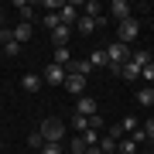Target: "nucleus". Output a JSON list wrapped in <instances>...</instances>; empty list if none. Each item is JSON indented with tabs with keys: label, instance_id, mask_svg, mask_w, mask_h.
<instances>
[{
	"label": "nucleus",
	"instance_id": "a878e982",
	"mask_svg": "<svg viewBox=\"0 0 154 154\" xmlns=\"http://www.w3.org/2000/svg\"><path fill=\"white\" fill-rule=\"evenodd\" d=\"M45 24H48V31H55L58 24H62V21H58V11H51V14H45Z\"/></svg>",
	"mask_w": 154,
	"mask_h": 154
},
{
	"label": "nucleus",
	"instance_id": "1a4fd4ad",
	"mask_svg": "<svg viewBox=\"0 0 154 154\" xmlns=\"http://www.w3.org/2000/svg\"><path fill=\"white\" fill-rule=\"evenodd\" d=\"M75 116H96V99H93V96H79Z\"/></svg>",
	"mask_w": 154,
	"mask_h": 154
},
{
	"label": "nucleus",
	"instance_id": "aec40b11",
	"mask_svg": "<svg viewBox=\"0 0 154 154\" xmlns=\"http://www.w3.org/2000/svg\"><path fill=\"white\" fill-rule=\"evenodd\" d=\"M72 130H75L79 137H82V134L89 130V116H75V120H72Z\"/></svg>",
	"mask_w": 154,
	"mask_h": 154
},
{
	"label": "nucleus",
	"instance_id": "39448f33",
	"mask_svg": "<svg viewBox=\"0 0 154 154\" xmlns=\"http://www.w3.org/2000/svg\"><path fill=\"white\" fill-rule=\"evenodd\" d=\"M79 14H82V11H79L75 4H62V7H58V21H62V24H69V28H75Z\"/></svg>",
	"mask_w": 154,
	"mask_h": 154
},
{
	"label": "nucleus",
	"instance_id": "2eb2a0df",
	"mask_svg": "<svg viewBox=\"0 0 154 154\" xmlns=\"http://www.w3.org/2000/svg\"><path fill=\"white\" fill-rule=\"evenodd\" d=\"M14 41H17V45L31 41V24H17V28H14Z\"/></svg>",
	"mask_w": 154,
	"mask_h": 154
},
{
	"label": "nucleus",
	"instance_id": "9d476101",
	"mask_svg": "<svg viewBox=\"0 0 154 154\" xmlns=\"http://www.w3.org/2000/svg\"><path fill=\"white\" fill-rule=\"evenodd\" d=\"M89 72H93V65H89V58H72L69 62V75H89Z\"/></svg>",
	"mask_w": 154,
	"mask_h": 154
},
{
	"label": "nucleus",
	"instance_id": "c9c22d12",
	"mask_svg": "<svg viewBox=\"0 0 154 154\" xmlns=\"http://www.w3.org/2000/svg\"><path fill=\"white\" fill-rule=\"evenodd\" d=\"M0 147H4V144H0Z\"/></svg>",
	"mask_w": 154,
	"mask_h": 154
},
{
	"label": "nucleus",
	"instance_id": "dca6fc26",
	"mask_svg": "<svg viewBox=\"0 0 154 154\" xmlns=\"http://www.w3.org/2000/svg\"><path fill=\"white\" fill-rule=\"evenodd\" d=\"M140 147H137V144H134L130 137H123V140H116V154H137Z\"/></svg>",
	"mask_w": 154,
	"mask_h": 154
},
{
	"label": "nucleus",
	"instance_id": "4be33fe9",
	"mask_svg": "<svg viewBox=\"0 0 154 154\" xmlns=\"http://www.w3.org/2000/svg\"><path fill=\"white\" fill-rule=\"evenodd\" d=\"M130 62H134L137 69H144V65H151V55H147V51H134V55H130Z\"/></svg>",
	"mask_w": 154,
	"mask_h": 154
},
{
	"label": "nucleus",
	"instance_id": "f03ea898",
	"mask_svg": "<svg viewBox=\"0 0 154 154\" xmlns=\"http://www.w3.org/2000/svg\"><path fill=\"white\" fill-rule=\"evenodd\" d=\"M103 51H106V69H123L127 62H130V48L120 45V41H113L110 48H103Z\"/></svg>",
	"mask_w": 154,
	"mask_h": 154
},
{
	"label": "nucleus",
	"instance_id": "6e6552de",
	"mask_svg": "<svg viewBox=\"0 0 154 154\" xmlns=\"http://www.w3.org/2000/svg\"><path fill=\"white\" fill-rule=\"evenodd\" d=\"M110 17H113V21H130V4H127V0H113V4H110Z\"/></svg>",
	"mask_w": 154,
	"mask_h": 154
},
{
	"label": "nucleus",
	"instance_id": "7c9ffc66",
	"mask_svg": "<svg viewBox=\"0 0 154 154\" xmlns=\"http://www.w3.org/2000/svg\"><path fill=\"white\" fill-rule=\"evenodd\" d=\"M144 134H147V144L154 140V120H144Z\"/></svg>",
	"mask_w": 154,
	"mask_h": 154
},
{
	"label": "nucleus",
	"instance_id": "5701e85b",
	"mask_svg": "<svg viewBox=\"0 0 154 154\" xmlns=\"http://www.w3.org/2000/svg\"><path fill=\"white\" fill-rule=\"evenodd\" d=\"M89 65H93V69H96V65H106V51H103V48H96L93 55H89Z\"/></svg>",
	"mask_w": 154,
	"mask_h": 154
},
{
	"label": "nucleus",
	"instance_id": "ddd939ff",
	"mask_svg": "<svg viewBox=\"0 0 154 154\" xmlns=\"http://www.w3.org/2000/svg\"><path fill=\"white\" fill-rule=\"evenodd\" d=\"M82 14L99 21V17H103V4H99V0H89V4H82Z\"/></svg>",
	"mask_w": 154,
	"mask_h": 154
},
{
	"label": "nucleus",
	"instance_id": "f3484780",
	"mask_svg": "<svg viewBox=\"0 0 154 154\" xmlns=\"http://www.w3.org/2000/svg\"><path fill=\"white\" fill-rule=\"evenodd\" d=\"M137 103L140 106H154V86H144L140 93H137Z\"/></svg>",
	"mask_w": 154,
	"mask_h": 154
},
{
	"label": "nucleus",
	"instance_id": "473e14b6",
	"mask_svg": "<svg viewBox=\"0 0 154 154\" xmlns=\"http://www.w3.org/2000/svg\"><path fill=\"white\" fill-rule=\"evenodd\" d=\"M86 154H106V151H99V147H86Z\"/></svg>",
	"mask_w": 154,
	"mask_h": 154
},
{
	"label": "nucleus",
	"instance_id": "bb28decb",
	"mask_svg": "<svg viewBox=\"0 0 154 154\" xmlns=\"http://www.w3.org/2000/svg\"><path fill=\"white\" fill-rule=\"evenodd\" d=\"M41 154H65V144H45Z\"/></svg>",
	"mask_w": 154,
	"mask_h": 154
},
{
	"label": "nucleus",
	"instance_id": "4468645a",
	"mask_svg": "<svg viewBox=\"0 0 154 154\" xmlns=\"http://www.w3.org/2000/svg\"><path fill=\"white\" fill-rule=\"evenodd\" d=\"M17 14H21V24H31L34 7H31V4H24V0H17Z\"/></svg>",
	"mask_w": 154,
	"mask_h": 154
},
{
	"label": "nucleus",
	"instance_id": "393cba45",
	"mask_svg": "<svg viewBox=\"0 0 154 154\" xmlns=\"http://www.w3.org/2000/svg\"><path fill=\"white\" fill-rule=\"evenodd\" d=\"M120 127H123V134H134V130H137V116H123Z\"/></svg>",
	"mask_w": 154,
	"mask_h": 154
},
{
	"label": "nucleus",
	"instance_id": "0eeeda50",
	"mask_svg": "<svg viewBox=\"0 0 154 154\" xmlns=\"http://www.w3.org/2000/svg\"><path fill=\"white\" fill-rule=\"evenodd\" d=\"M99 24H103V17L96 21V17H86V14H79V21H75V31H79V34L86 38V34H93V31L99 28Z\"/></svg>",
	"mask_w": 154,
	"mask_h": 154
},
{
	"label": "nucleus",
	"instance_id": "f257e3e1",
	"mask_svg": "<svg viewBox=\"0 0 154 154\" xmlns=\"http://www.w3.org/2000/svg\"><path fill=\"white\" fill-rule=\"evenodd\" d=\"M41 140L45 144H62L65 137V120H58V116H48V120H41Z\"/></svg>",
	"mask_w": 154,
	"mask_h": 154
},
{
	"label": "nucleus",
	"instance_id": "412c9836",
	"mask_svg": "<svg viewBox=\"0 0 154 154\" xmlns=\"http://www.w3.org/2000/svg\"><path fill=\"white\" fill-rule=\"evenodd\" d=\"M120 75H123V79H130V82H134V79H137V75H140V69H137V65H134V62H127V65L120 69Z\"/></svg>",
	"mask_w": 154,
	"mask_h": 154
},
{
	"label": "nucleus",
	"instance_id": "6ab92c4d",
	"mask_svg": "<svg viewBox=\"0 0 154 154\" xmlns=\"http://www.w3.org/2000/svg\"><path fill=\"white\" fill-rule=\"evenodd\" d=\"M69 62H72V51H69V48H55V65H62V69H65Z\"/></svg>",
	"mask_w": 154,
	"mask_h": 154
},
{
	"label": "nucleus",
	"instance_id": "20e7f679",
	"mask_svg": "<svg viewBox=\"0 0 154 154\" xmlns=\"http://www.w3.org/2000/svg\"><path fill=\"white\" fill-rule=\"evenodd\" d=\"M41 82L62 86V82H65V69H62V65H55V62H51V65H45V72H41Z\"/></svg>",
	"mask_w": 154,
	"mask_h": 154
},
{
	"label": "nucleus",
	"instance_id": "cd10ccee",
	"mask_svg": "<svg viewBox=\"0 0 154 154\" xmlns=\"http://www.w3.org/2000/svg\"><path fill=\"white\" fill-rule=\"evenodd\" d=\"M106 137H113V140H123L127 134H123V127H120V123H113V127H110V134H106Z\"/></svg>",
	"mask_w": 154,
	"mask_h": 154
},
{
	"label": "nucleus",
	"instance_id": "f8f14e48",
	"mask_svg": "<svg viewBox=\"0 0 154 154\" xmlns=\"http://www.w3.org/2000/svg\"><path fill=\"white\" fill-rule=\"evenodd\" d=\"M21 86L28 89V93H38V89H41V75H34V72H28V75L21 79Z\"/></svg>",
	"mask_w": 154,
	"mask_h": 154
},
{
	"label": "nucleus",
	"instance_id": "b1692460",
	"mask_svg": "<svg viewBox=\"0 0 154 154\" xmlns=\"http://www.w3.org/2000/svg\"><path fill=\"white\" fill-rule=\"evenodd\" d=\"M82 140H86V147H96V144H99V130H93V127H89V130L82 134Z\"/></svg>",
	"mask_w": 154,
	"mask_h": 154
},
{
	"label": "nucleus",
	"instance_id": "7ed1b4c3",
	"mask_svg": "<svg viewBox=\"0 0 154 154\" xmlns=\"http://www.w3.org/2000/svg\"><path fill=\"white\" fill-rule=\"evenodd\" d=\"M137 34H140L137 17H130V21H120V24H116V41H120V45H130Z\"/></svg>",
	"mask_w": 154,
	"mask_h": 154
},
{
	"label": "nucleus",
	"instance_id": "c85d7f7f",
	"mask_svg": "<svg viewBox=\"0 0 154 154\" xmlns=\"http://www.w3.org/2000/svg\"><path fill=\"white\" fill-rule=\"evenodd\" d=\"M4 51H7V58H14V55H17V51H21V45H17V41L11 38V41H7V45H4Z\"/></svg>",
	"mask_w": 154,
	"mask_h": 154
},
{
	"label": "nucleus",
	"instance_id": "2f4dec72",
	"mask_svg": "<svg viewBox=\"0 0 154 154\" xmlns=\"http://www.w3.org/2000/svg\"><path fill=\"white\" fill-rule=\"evenodd\" d=\"M140 75L147 79V82H154V65H144V69H140Z\"/></svg>",
	"mask_w": 154,
	"mask_h": 154
},
{
	"label": "nucleus",
	"instance_id": "423d86ee",
	"mask_svg": "<svg viewBox=\"0 0 154 154\" xmlns=\"http://www.w3.org/2000/svg\"><path fill=\"white\" fill-rule=\"evenodd\" d=\"M69 41H72V28L69 24H58V28L51 31V45H55V48H69Z\"/></svg>",
	"mask_w": 154,
	"mask_h": 154
},
{
	"label": "nucleus",
	"instance_id": "c756f323",
	"mask_svg": "<svg viewBox=\"0 0 154 154\" xmlns=\"http://www.w3.org/2000/svg\"><path fill=\"white\" fill-rule=\"evenodd\" d=\"M28 147H45V140H41V134H31V137H28Z\"/></svg>",
	"mask_w": 154,
	"mask_h": 154
},
{
	"label": "nucleus",
	"instance_id": "9b49d317",
	"mask_svg": "<svg viewBox=\"0 0 154 154\" xmlns=\"http://www.w3.org/2000/svg\"><path fill=\"white\" fill-rule=\"evenodd\" d=\"M62 86H65L69 93H79V96L86 93V79H82V75H65V82H62Z\"/></svg>",
	"mask_w": 154,
	"mask_h": 154
},
{
	"label": "nucleus",
	"instance_id": "a211bd4d",
	"mask_svg": "<svg viewBox=\"0 0 154 154\" xmlns=\"http://www.w3.org/2000/svg\"><path fill=\"white\" fill-rule=\"evenodd\" d=\"M65 151H72V154H86V140H82V137L75 134V137L69 140V147H65Z\"/></svg>",
	"mask_w": 154,
	"mask_h": 154
},
{
	"label": "nucleus",
	"instance_id": "f704fd0d",
	"mask_svg": "<svg viewBox=\"0 0 154 154\" xmlns=\"http://www.w3.org/2000/svg\"><path fill=\"white\" fill-rule=\"evenodd\" d=\"M151 151H154V140H151Z\"/></svg>",
	"mask_w": 154,
	"mask_h": 154
},
{
	"label": "nucleus",
	"instance_id": "72a5a7b5",
	"mask_svg": "<svg viewBox=\"0 0 154 154\" xmlns=\"http://www.w3.org/2000/svg\"><path fill=\"white\" fill-rule=\"evenodd\" d=\"M0 28H4V11H0Z\"/></svg>",
	"mask_w": 154,
	"mask_h": 154
}]
</instances>
